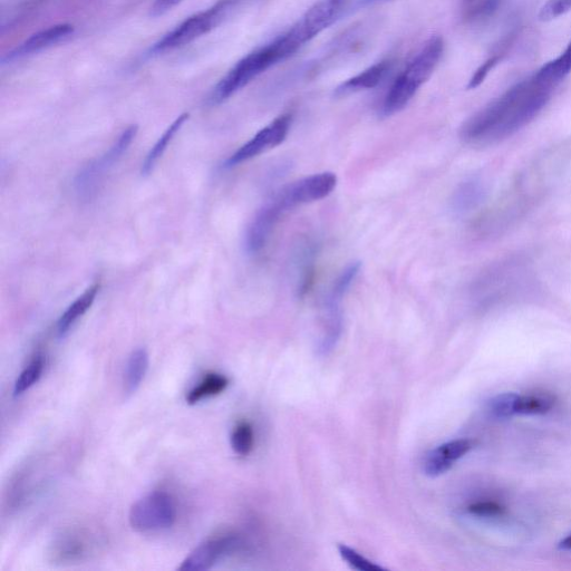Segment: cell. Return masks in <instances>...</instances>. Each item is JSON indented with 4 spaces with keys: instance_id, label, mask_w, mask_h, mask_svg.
Masks as SVG:
<instances>
[{
    "instance_id": "cell-10",
    "label": "cell",
    "mask_w": 571,
    "mask_h": 571,
    "mask_svg": "<svg viewBox=\"0 0 571 571\" xmlns=\"http://www.w3.org/2000/svg\"><path fill=\"white\" fill-rule=\"evenodd\" d=\"M240 546V540L236 536L227 535L208 539L199 545L192 553L183 560L178 568L180 571H203L214 567L218 561Z\"/></svg>"
},
{
    "instance_id": "cell-1",
    "label": "cell",
    "mask_w": 571,
    "mask_h": 571,
    "mask_svg": "<svg viewBox=\"0 0 571 571\" xmlns=\"http://www.w3.org/2000/svg\"><path fill=\"white\" fill-rule=\"evenodd\" d=\"M571 73V41L559 56L493 100L464 122L461 139L473 147H488L524 129L553 98Z\"/></svg>"
},
{
    "instance_id": "cell-6",
    "label": "cell",
    "mask_w": 571,
    "mask_h": 571,
    "mask_svg": "<svg viewBox=\"0 0 571 571\" xmlns=\"http://www.w3.org/2000/svg\"><path fill=\"white\" fill-rule=\"evenodd\" d=\"M228 7L229 3L222 2L208 9V11L191 16L164 36L162 40L154 44L151 48V53L159 54L177 50V48L198 40V38L208 34L220 23Z\"/></svg>"
},
{
    "instance_id": "cell-11",
    "label": "cell",
    "mask_w": 571,
    "mask_h": 571,
    "mask_svg": "<svg viewBox=\"0 0 571 571\" xmlns=\"http://www.w3.org/2000/svg\"><path fill=\"white\" fill-rule=\"evenodd\" d=\"M477 442L471 439L453 440L440 445L425 457L423 471L428 477H440L447 473L454 463L468 454Z\"/></svg>"
},
{
    "instance_id": "cell-16",
    "label": "cell",
    "mask_w": 571,
    "mask_h": 571,
    "mask_svg": "<svg viewBox=\"0 0 571 571\" xmlns=\"http://www.w3.org/2000/svg\"><path fill=\"white\" fill-rule=\"evenodd\" d=\"M101 284L95 283L85 290V292L77 297L74 302L66 309L64 314L58 319L57 333L65 336L69 333L73 325L86 314L95 302L96 296L100 293Z\"/></svg>"
},
{
    "instance_id": "cell-23",
    "label": "cell",
    "mask_w": 571,
    "mask_h": 571,
    "mask_svg": "<svg viewBox=\"0 0 571 571\" xmlns=\"http://www.w3.org/2000/svg\"><path fill=\"white\" fill-rule=\"evenodd\" d=\"M231 448L238 456L246 457L254 449L255 433L253 427L248 422H240L231 433Z\"/></svg>"
},
{
    "instance_id": "cell-22",
    "label": "cell",
    "mask_w": 571,
    "mask_h": 571,
    "mask_svg": "<svg viewBox=\"0 0 571 571\" xmlns=\"http://www.w3.org/2000/svg\"><path fill=\"white\" fill-rule=\"evenodd\" d=\"M316 256L317 250L315 246H309L300 255V276L298 279L297 292L300 297H304L313 288L316 277Z\"/></svg>"
},
{
    "instance_id": "cell-28",
    "label": "cell",
    "mask_w": 571,
    "mask_h": 571,
    "mask_svg": "<svg viewBox=\"0 0 571 571\" xmlns=\"http://www.w3.org/2000/svg\"><path fill=\"white\" fill-rule=\"evenodd\" d=\"M571 11V0H548V2L541 7L539 17L541 21H553L560 16Z\"/></svg>"
},
{
    "instance_id": "cell-5",
    "label": "cell",
    "mask_w": 571,
    "mask_h": 571,
    "mask_svg": "<svg viewBox=\"0 0 571 571\" xmlns=\"http://www.w3.org/2000/svg\"><path fill=\"white\" fill-rule=\"evenodd\" d=\"M130 525L139 532L171 528L177 520V507L166 492H152L135 502L130 510Z\"/></svg>"
},
{
    "instance_id": "cell-2",
    "label": "cell",
    "mask_w": 571,
    "mask_h": 571,
    "mask_svg": "<svg viewBox=\"0 0 571 571\" xmlns=\"http://www.w3.org/2000/svg\"><path fill=\"white\" fill-rule=\"evenodd\" d=\"M306 45L302 35L292 26L273 41L257 48L238 62L216 86L211 102L222 103L275 65L288 60Z\"/></svg>"
},
{
    "instance_id": "cell-14",
    "label": "cell",
    "mask_w": 571,
    "mask_h": 571,
    "mask_svg": "<svg viewBox=\"0 0 571 571\" xmlns=\"http://www.w3.org/2000/svg\"><path fill=\"white\" fill-rule=\"evenodd\" d=\"M392 64L390 60L374 64L369 67V69L338 86L335 90V95L346 96L356 92L374 89V87L380 85L387 74L390 73Z\"/></svg>"
},
{
    "instance_id": "cell-31",
    "label": "cell",
    "mask_w": 571,
    "mask_h": 571,
    "mask_svg": "<svg viewBox=\"0 0 571 571\" xmlns=\"http://www.w3.org/2000/svg\"><path fill=\"white\" fill-rule=\"evenodd\" d=\"M558 547L559 549L563 550H571V535L565 538L564 540H561Z\"/></svg>"
},
{
    "instance_id": "cell-13",
    "label": "cell",
    "mask_w": 571,
    "mask_h": 571,
    "mask_svg": "<svg viewBox=\"0 0 571 571\" xmlns=\"http://www.w3.org/2000/svg\"><path fill=\"white\" fill-rule=\"evenodd\" d=\"M84 531H67L58 536L52 545L51 556L57 563H74L89 555L91 541Z\"/></svg>"
},
{
    "instance_id": "cell-12",
    "label": "cell",
    "mask_w": 571,
    "mask_h": 571,
    "mask_svg": "<svg viewBox=\"0 0 571 571\" xmlns=\"http://www.w3.org/2000/svg\"><path fill=\"white\" fill-rule=\"evenodd\" d=\"M73 33L74 26L71 24H60L43 29V31L32 35L24 43L17 46L14 51L4 58V62L19 60V58L40 53L46 50V48L64 42Z\"/></svg>"
},
{
    "instance_id": "cell-20",
    "label": "cell",
    "mask_w": 571,
    "mask_h": 571,
    "mask_svg": "<svg viewBox=\"0 0 571 571\" xmlns=\"http://www.w3.org/2000/svg\"><path fill=\"white\" fill-rule=\"evenodd\" d=\"M518 34V31H514L503 38L501 44L497 46L496 52L493 53L472 76L468 86L470 90L477 89V87L487 79L489 73L495 69V67L503 60V57L507 55L510 47L514 45Z\"/></svg>"
},
{
    "instance_id": "cell-17",
    "label": "cell",
    "mask_w": 571,
    "mask_h": 571,
    "mask_svg": "<svg viewBox=\"0 0 571 571\" xmlns=\"http://www.w3.org/2000/svg\"><path fill=\"white\" fill-rule=\"evenodd\" d=\"M149 370V354L144 348H138L129 357L124 373V391L132 395L139 390Z\"/></svg>"
},
{
    "instance_id": "cell-15",
    "label": "cell",
    "mask_w": 571,
    "mask_h": 571,
    "mask_svg": "<svg viewBox=\"0 0 571 571\" xmlns=\"http://www.w3.org/2000/svg\"><path fill=\"white\" fill-rule=\"evenodd\" d=\"M487 195L485 182L479 178H471L461 183L454 191L451 208L457 215H467L477 209Z\"/></svg>"
},
{
    "instance_id": "cell-7",
    "label": "cell",
    "mask_w": 571,
    "mask_h": 571,
    "mask_svg": "<svg viewBox=\"0 0 571 571\" xmlns=\"http://www.w3.org/2000/svg\"><path fill=\"white\" fill-rule=\"evenodd\" d=\"M337 186V177L333 172H322L300 179L280 190L275 198L287 211L298 206L322 200L331 195Z\"/></svg>"
},
{
    "instance_id": "cell-26",
    "label": "cell",
    "mask_w": 571,
    "mask_h": 571,
    "mask_svg": "<svg viewBox=\"0 0 571 571\" xmlns=\"http://www.w3.org/2000/svg\"><path fill=\"white\" fill-rule=\"evenodd\" d=\"M338 551H340V555L346 561V563L358 571L382 570V567L372 563L371 560L365 558L361 554H358L356 550L346 545L338 546Z\"/></svg>"
},
{
    "instance_id": "cell-27",
    "label": "cell",
    "mask_w": 571,
    "mask_h": 571,
    "mask_svg": "<svg viewBox=\"0 0 571 571\" xmlns=\"http://www.w3.org/2000/svg\"><path fill=\"white\" fill-rule=\"evenodd\" d=\"M469 514L482 518L502 517L507 514V508L495 501H479L468 507Z\"/></svg>"
},
{
    "instance_id": "cell-25",
    "label": "cell",
    "mask_w": 571,
    "mask_h": 571,
    "mask_svg": "<svg viewBox=\"0 0 571 571\" xmlns=\"http://www.w3.org/2000/svg\"><path fill=\"white\" fill-rule=\"evenodd\" d=\"M516 393H503L492 398L487 404V411L491 418L507 420L515 415Z\"/></svg>"
},
{
    "instance_id": "cell-4",
    "label": "cell",
    "mask_w": 571,
    "mask_h": 571,
    "mask_svg": "<svg viewBox=\"0 0 571 571\" xmlns=\"http://www.w3.org/2000/svg\"><path fill=\"white\" fill-rule=\"evenodd\" d=\"M138 127H132L124 130L118 140H116L109 151H106L101 158L95 159L86 164L85 167L77 174L74 187L77 195L82 199L93 197L98 191L106 173H108L115 163H118L123 154L127 152L130 145L137 137Z\"/></svg>"
},
{
    "instance_id": "cell-9",
    "label": "cell",
    "mask_w": 571,
    "mask_h": 571,
    "mask_svg": "<svg viewBox=\"0 0 571 571\" xmlns=\"http://www.w3.org/2000/svg\"><path fill=\"white\" fill-rule=\"evenodd\" d=\"M285 214L286 210L275 197L257 211L245 235V248L249 255H256L265 248L279 220Z\"/></svg>"
},
{
    "instance_id": "cell-8",
    "label": "cell",
    "mask_w": 571,
    "mask_h": 571,
    "mask_svg": "<svg viewBox=\"0 0 571 571\" xmlns=\"http://www.w3.org/2000/svg\"><path fill=\"white\" fill-rule=\"evenodd\" d=\"M290 124H292V115L284 114L278 116L267 127L261 129L253 139L249 140L243 147L239 148L227 160L228 168L236 167L240 163H244L250 159H254L260 154L275 149L282 144L288 135Z\"/></svg>"
},
{
    "instance_id": "cell-30",
    "label": "cell",
    "mask_w": 571,
    "mask_h": 571,
    "mask_svg": "<svg viewBox=\"0 0 571 571\" xmlns=\"http://www.w3.org/2000/svg\"><path fill=\"white\" fill-rule=\"evenodd\" d=\"M386 2H390V0H358L356 7L373 6L376 4H382Z\"/></svg>"
},
{
    "instance_id": "cell-21",
    "label": "cell",
    "mask_w": 571,
    "mask_h": 571,
    "mask_svg": "<svg viewBox=\"0 0 571 571\" xmlns=\"http://www.w3.org/2000/svg\"><path fill=\"white\" fill-rule=\"evenodd\" d=\"M229 385V380L225 375L209 373L195 389L191 390L187 396L188 404H197L203 399L211 398L224 392Z\"/></svg>"
},
{
    "instance_id": "cell-3",
    "label": "cell",
    "mask_w": 571,
    "mask_h": 571,
    "mask_svg": "<svg viewBox=\"0 0 571 571\" xmlns=\"http://www.w3.org/2000/svg\"><path fill=\"white\" fill-rule=\"evenodd\" d=\"M443 52L444 43L440 36H433L424 44L387 92L382 105L384 116H392L408 106L437 69Z\"/></svg>"
},
{
    "instance_id": "cell-24",
    "label": "cell",
    "mask_w": 571,
    "mask_h": 571,
    "mask_svg": "<svg viewBox=\"0 0 571 571\" xmlns=\"http://www.w3.org/2000/svg\"><path fill=\"white\" fill-rule=\"evenodd\" d=\"M44 358L38 355L31 364L18 376L14 386V395L19 396L27 392L38 381H40L44 371Z\"/></svg>"
},
{
    "instance_id": "cell-29",
    "label": "cell",
    "mask_w": 571,
    "mask_h": 571,
    "mask_svg": "<svg viewBox=\"0 0 571 571\" xmlns=\"http://www.w3.org/2000/svg\"><path fill=\"white\" fill-rule=\"evenodd\" d=\"M182 2L183 0H156L151 7V15L153 17L162 16Z\"/></svg>"
},
{
    "instance_id": "cell-19",
    "label": "cell",
    "mask_w": 571,
    "mask_h": 571,
    "mask_svg": "<svg viewBox=\"0 0 571 571\" xmlns=\"http://www.w3.org/2000/svg\"><path fill=\"white\" fill-rule=\"evenodd\" d=\"M556 396L549 393L517 394L515 415H543L555 408Z\"/></svg>"
},
{
    "instance_id": "cell-18",
    "label": "cell",
    "mask_w": 571,
    "mask_h": 571,
    "mask_svg": "<svg viewBox=\"0 0 571 571\" xmlns=\"http://www.w3.org/2000/svg\"><path fill=\"white\" fill-rule=\"evenodd\" d=\"M189 119V114L185 113L179 116V118L174 121L170 127L167 129L166 132L163 133L162 137L158 140L156 144L153 145V148L148 153L147 158H145L144 162L142 163V174L143 176H148L159 160L162 158L164 152L167 151L169 144L176 137V134L180 131L183 127V124Z\"/></svg>"
}]
</instances>
